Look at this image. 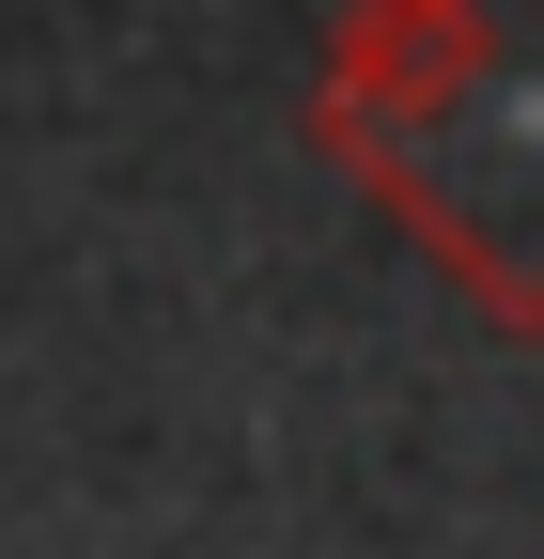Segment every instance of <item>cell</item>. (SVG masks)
<instances>
[{"instance_id":"6da1fadb","label":"cell","mask_w":544,"mask_h":559,"mask_svg":"<svg viewBox=\"0 0 544 559\" xmlns=\"http://www.w3.org/2000/svg\"><path fill=\"white\" fill-rule=\"evenodd\" d=\"M296 124L483 326L544 342V0H343Z\"/></svg>"}]
</instances>
